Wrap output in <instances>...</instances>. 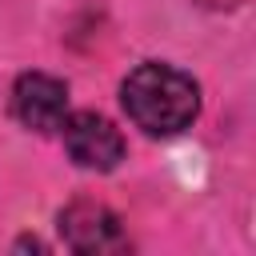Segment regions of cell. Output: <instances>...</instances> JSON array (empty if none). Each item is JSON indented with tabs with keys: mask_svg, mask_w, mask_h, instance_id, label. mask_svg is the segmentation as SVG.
Returning <instances> with one entry per match:
<instances>
[{
	"mask_svg": "<svg viewBox=\"0 0 256 256\" xmlns=\"http://www.w3.org/2000/svg\"><path fill=\"white\" fill-rule=\"evenodd\" d=\"M120 100H124L128 120L136 128H144L148 136H176L200 112L196 80L188 72H180L172 64H156V60H148L124 76Z\"/></svg>",
	"mask_w": 256,
	"mask_h": 256,
	"instance_id": "1",
	"label": "cell"
},
{
	"mask_svg": "<svg viewBox=\"0 0 256 256\" xmlns=\"http://www.w3.org/2000/svg\"><path fill=\"white\" fill-rule=\"evenodd\" d=\"M64 132V148L72 156V164L88 168V172H108L124 160V136L112 120L96 116V112H76V116H64L60 124Z\"/></svg>",
	"mask_w": 256,
	"mask_h": 256,
	"instance_id": "3",
	"label": "cell"
},
{
	"mask_svg": "<svg viewBox=\"0 0 256 256\" xmlns=\"http://www.w3.org/2000/svg\"><path fill=\"white\" fill-rule=\"evenodd\" d=\"M60 236L72 252L84 256H104V252H124L128 236L120 228V216L96 200H72L60 212Z\"/></svg>",
	"mask_w": 256,
	"mask_h": 256,
	"instance_id": "2",
	"label": "cell"
},
{
	"mask_svg": "<svg viewBox=\"0 0 256 256\" xmlns=\"http://www.w3.org/2000/svg\"><path fill=\"white\" fill-rule=\"evenodd\" d=\"M12 116L32 132H60L68 116V88L48 72H24L12 84Z\"/></svg>",
	"mask_w": 256,
	"mask_h": 256,
	"instance_id": "4",
	"label": "cell"
}]
</instances>
